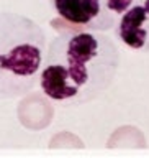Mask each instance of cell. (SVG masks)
<instances>
[{
  "mask_svg": "<svg viewBox=\"0 0 149 158\" xmlns=\"http://www.w3.org/2000/svg\"><path fill=\"white\" fill-rule=\"evenodd\" d=\"M118 66L120 51L110 36L62 28L46 49L39 86L53 101L79 106L100 97Z\"/></svg>",
  "mask_w": 149,
  "mask_h": 158,
  "instance_id": "6da1fadb",
  "label": "cell"
},
{
  "mask_svg": "<svg viewBox=\"0 0 149 158\" xmlns=\"http://www.w3.org/2000/svg\"><path fill=\"white\" fill-rule=\"evenodd\" d=\"M46 54V35L31 18L0 12V99L23 96L36 86Z\"/></svg>",
  "mask_w": 149,
  "mask_h": 158,
  "instance_id": "7a4b0ae2",
  "label": "cell"
},
{
  "mask_svg": "<svg viewBox=\"0 0 149 158\" xmlns=\"http://www.w3.org/2000/svg\"><path fill=\"white\" fill-rule=\"evenodd\" d=\"M133 0H49L67 30L103 33L116 25Z\"/></svg>",
  "mask_w": 149,
  "mask_h": 158,
  "instance_id": "3957f363",
  "label": "cell"
},
{
  "mask_svg": "<svg viewBox=\"0 0 149 158\" xmlns=\"http://www.w3.org/2000/svg\"><path fill=\"white\" fill-rule=\"evenodd\" d=\"M116 35L125 46L149 51V0H133L118 20Z\"/></svg>",
  "mask_w": 149,
  "mask_h": 158,
  "instance_id": "277c9868",
  "label": "cell"
}]
</instances>
